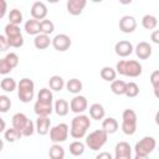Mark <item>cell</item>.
<instances>
[{
	"label": "cell",
	"mask_w": 159,
	"mask_h": 159,
	"mask_svg": "<svg viewBox=\"0 0 159 159\" xmlns=\"http://www.w3.org/2000/svg\"><path fill=\"white\" fill-rule=\"evenodd\" d=\"M114 159H132V154H128V155H114Z\"/></svg>",
	"instance_id": "obj_48"
},
{
	"label": "cell",
	"mask_w": 159,
	"mask_h": 159,
	"mask_svg": "<svg viewBox=\"0 0 159 159\" xmlns=\"http://www.w3.org/2000/svg\"><path fill=\"white\" fill-rule=\"evenodd\" d=\"M122 130L127 135H133L137 130V114L133 109H124L122 113Z\"/></svg>",
	"instance_id": "obj_5"
},
{
	"label": "cell",
	"mask_w": 159,
	"mask_h": 159,
	"mask_svg": "<svg viewBox=\"0 0 159 159\" xmlns=\"http://www.w3.org/2000/svg\"><path fill=\"white\" fill-rule=\"evenodd\" d=\"M150 82L153 84V89H154L155 97H159V92H158V89H159V71L158 70H155L150 75Z\"/></svg>",
	"instance_id": "obj_37"
},
{
	"label": "cell",
	"mask_w": 159,
	"mask_h": 159,
	"mask_svg": "<svg viewBox=\"0 0 159 159\" xmlns=\"http://www.w3.org/2000/svg\"><path fill=\"white\" fill-rule=\"evenodd\" d=\"M25 31L27 35H39L40 34V21L30 19L25 22Z\"/></svg>",
	"instance_id": "obj_22"
},
{
	"label": "cell",
	"mask_w": 159,
	"mask_h": 159,
	"mask_svg": "<svg viewBox=\"0 0 159 159\" xmlns=\"http://www.w3.org/2000/svg\"><path fill=\"white\" fill-rule=\"evenodd\" d=\"M27 120H29V118L26 117V114H24V113H16V114L12 116V119H11L12 128H15V129H17V130L21 132L24 129V127L26 125Z\"/></svg>",
	"instance_id": "obj_21"
},
{
	"label": "cell",
	"mask_w": 159,
	"mask_h": 159,
	"mask_svg": "<svg viewBox=\"0 0 159 159\" xmlns=\"http://www.w3.org/2000/svg\"><path fill=\"white\" fill-rule=\"evenodd\" d=\"M104 114H106V111L103 108V106L101 103H93L91 104L89 107V116L92 119H96V120H101L104 118Z\"/></svg>",
	"instance_id": "obj_18"
},
{
	"label": "cell",
	"mask_w": 159,
	"mask_h": 159,
	"mask_svg": "<svg viewBox=\"0 0 159 159\" xmlns=\"http://www.w3.org/2000/svg\"><path fill=\"white\" fill-rule=\"evenodd\" d=\"M53 30H55V25H53V22L51 20L45 19V20L40 21V34L50 36V34H52Z\"/></svg>",
	"instance_id": "obj_32"
},
{
	"label": "cell",
	"mask_w": 159,
	"mask_h": 159,
	"mask_svg": "<svg viewBox=\"0 0 159 159\" xmlns=\"http://www.w3.org/2000/svg\"><path fill=\"white\" fill-rule=\"evenodd\" d=\"M152 41L154 43H159V31L158 30L153 31V34H152Z\"/></svg>",
	"instance_id": "obj_46"
},
{
	"label": "cell",
	"mask_w": 159,
	"mask_h": 159,
	"mask_svg": "<svg viewBox=\"0 0 159 159\" xmlns=\"http://www.w3.org/2000/svg\"><path fill=\"white\" fill-rule=\"evenodd\" d=\"M66 88H67L68 92L77 94V93H80L82 91V82L78 78H71V80L67 81Z\"/></svg>",
	"instance_id": "obj_24"
},
{
	"label": "cell",
	"mask_w": 159,
	"mask_h": 159,
	"mask_svg": "<svg viewBox=\"0 0 159 159\" xmlns=\"http://www.w3.org/2000/svg\"><path fill=\"white\" fill-rule=\"evenodd\" d=\"M51 43H52V46L55 47V50L63 52V51H66V50L70 48L72 41H71L70 36H67L66 34H58V35H56V36L51 40Z\"/></svg>",
	"instance_id": "obj_8"
},
{
	"label": "cell",
	"mask_w": 159,
	"mask_h": 159,
	"mask_svg": "<svg viewBox=\"0 0 159 159\" xmlns=\"http://www.w3.org/2000/svg\"><path fill=\"white\" fill-rule=\"evenodd\" d=\"M51 43V39L48 35H43V34H39L35 36L34 39V45L36 48L39 50H46Z\"/></svg>",
	"instance_id": "obj_19"
},
{
	"label": "cell",
	"mask_w": 159,
	"mask_h": 159,
	"mask_svg": "<svg viewBox=\"0 0 159 159\" xmlns=\"http://www.w3.org/2000/svg\"><path fill=\"white\" fill-rule=\"evenodd\" d=\"M124 94L127 97H130V98L137 97L139 94V87H138V84L135 82H128L125 84V92H124Z\"/></svg>",
	"instance_id": "obj_34"
},
{
	"label": "cell",
	"mask_w": 159,
	"mask_h": 159,
	"mask_svg": "<svg viewBox=\"0 0 159 159\" xmlns=\"http://www.w3.org/2000/svg\"><path fill=\"white\" fill-rule=\"evenodd\" d=\"M34 132H35V123H34L31 119H29L27 123H26V125H25L24 129L21 130V134H22L24 137H31V135L34 134Z\"/></svg>",
	"instance_id": "obj_41"
},
{
	"label": "cell",
	"mask_w": 159,
	"mask_h": 159,
	"mask_svg": "<svg viewBox=\"0 0 159 159\" xmlns=\"http://www.w3.org/2000/svg\"><path fill=\"white\" fill-rule=\"evenodd\" d=\"M35 89V84L32 82V80L25 77L22 80H20V82L17 83V97L21 102L24 103H29L32 101L34 98V92Z\"/></svg>",
	"instance_id": "obj_3"
},
{
	"label": "cell",
	"mask_w": 159,
	"mask_h": 159,
	"mask_svg": "<svg viewBox=\"0 0 159 159\" xmlns=\"http://www.w3.org/2000/svg\"><path fill=\"white\" fill-rule=\"evenodd\" d=\"M116 72L127 77H138L142 73V65L134 60H120L119 62H117Z\"/></svg>",
	"instance_id": "obj_2"
},
{
	"label": "cell",
	"mask_w": 159,
	"mask_h": 159,
	"mask_svg": "<svg viewBox=\"0 0 159 159\" xmlns=\"http://www.w3.org/2000/svg\"><path fill=\"white\" fill-rule=\"evenodd\" d=\"M134 159H149L148 155H140V154H135Z\"/></svg>",
	"instance_id": "obj_49"
},
{
	"label": "cell",
	"mask_w": 159,
	"mask_h": 159,
	"mask_svg": "<svg viewBox=\"0 0 159 159\" xmlns=\"http://www.w3.org/2000/svg\"><path fill=\"white\" fill-rule=\"evenodd\" d=\"M53 109H55V112L57 113V116H60V117H65V116L68 114L70 104H68V102H67L66 99L60 98V99H57V101L55 102V107H53Z\"/></svg>",
	"instance_id": "obj_20"
},
{
	"label": "cell",
	"mask_w": 159,
	"mask_h": 159,
	"mask_svg": "<svg viewBox=\"0 0 159 159\" xmlns=\"http://www.w3.org/2000/svg\"><path fill=\"white\" fill-rule=\"evenodd\" d=\"M68 138V125L66 123H60L50 129V139L53 144H60Z\"/></svg>",
	"instance_id": "obj_6"
},
{
	"label": "cell",
	"mask_w": 159,
	"mask_h": 159,
	"mask_svg": "<svg viewBox=\"0 0 159 159\" xmlns=\"http://www.w3.org/2000/svg\"><path fill=\"white\" fill-rule=\"evenodd\" d=\"M91 125V119L86 114H77L71 122L70 134L75 139H81L86 135L87 129Z\"/></svg>",
	"instance_id": "obj_1"
},
{
	"label": "cell",
	"mask_w": 159,
	"mask_h": 159,
	"mask_svg": "<svg viewBox=\"0 0 159 159\" xmlns=\"http://www.w3.org/2000/svg\"><path fill=\"white\" fill-rule=\"evenodd\" d=\"M142 25H143V27L144 29H147V30H154L155 27H157V25H158V20H157V17L154 16V15H144L143 16V19H142Z\"/></svg>",
	"instance_id": "obj_25"
},
{
	"label": "cell",
	"mask_w": 159,
	"mask_h": 159,
	"mask_svg": "<svg viewBox=\"0 0 159 159\" xmlns=\"http://www.w3.org/2000/svg\"><path fill=\"white\" fill-rule=\"evenodd\" d=\"M87 1L86 0H68L67 4H66V7H67V11L71 14V15H80L84 6H86Z\"/></svg>",
	"instance_id": "obj_14"
},
{
	"label": "cell",
	"mask_w": 159,
	"mask_h": 159,
	"mask_svg": "<svg viewBox=\"0 0 159 159\" xmlns=\"http://www.w3.org/2000/svg\"><path fill=\"white\" fill-rule=\"evenodd\" d=\"M12 71V68L7 65L5 58H0V75H7Z\"/></svg>",
	"instance_id": "obj_42"
},
{
	"label": "cell",
	"mask_w": 159,
	"mask_h": 159,
	"mask_svg": "<svg viewBox=\"0 0 159 159\" xmlns=\"http://www.w3.org/2000/svg\"><path fill=\"white\" fill-rule=\"evenodd\" d=\"M4 58H5V61L7 62V65H9L12 70L19 65V56H17L15 52H10V53H7Z\"/></svg>",
	"instance_id": "obj_39"
},
{
	"label": "cell",
	"mask_w": 159,
	"mask_h": 159,
	"mask_svg": "<svg viewBox=\"0 0 159 159\" xmlns=\"http://www.w3.org/2000/svg\"><path fill=\"white\" fill-rule=\"evenodd\" d=\"M135 55L140 58V60H147L152 56V46L145 42V41H142L139 42L137 46H135Z\"/></svg>",
	"instance_id": "obj_16"
},
{
	"label": "cell",
	"mask_w": 159,
	"mask_h": 159,
	"mask_svg": "<svg viewBox=\"0 0 159 159\" xmlns=\"http://www.w3.org/2000/svg\"><path fill=\"white\" fill-rule=\"evenodd\" d=\"M34 111L39 117H48L52 113L53 107H52V103H45L37 99L34 104Z\"/></svg>",
	"instance_id": "obj_13"
},
{
	"label": "cell",
	"mask_w": 159,
	"mask_h": 159,
	"mask_svg": "<svg viewBox=\"0 0 159 159\" xmlns=\"http://www.w3.org/2000/svg\"><path fill=\"white\" fill-rule=\"evenodd\" d=\"M7 39V42H9V46L10 47H15V48H19L24 45V37H22V34H17V35H14V36H10V37H6Z\"/></svg>",
	"instance_id": "obj_36"
},
{
	"label": "cell",
	"mask_w": 159,
	"mask_h": 159,
	"mask_svg": "<svg viewBox=\"0 0 159 159\" xmlns=\"http://www.w3.org/2000/svg\"><path fill=\"white\" fill-rule=\"evenodd\" d=\"M0 87H1V89L5 91V92H12V91L16 89L17 83H16V81H15L14 78H11V77H5L4 80H1Z\"/></svg>",
	"instance_id": "obj_27"
},
{
	"label": "cell",
	"mask_w": 159,
	"mask_h": 159,
	"mask_svg": "<svg viewBox=\"0 0 159 159\" xmlns=\"http://www.w3.org/2000/svg\"><path fill=\"white\" fill-rule=\"evenodd\" d=\"M116 76H117V72L114 68L109 67V66H106L101 70V77L102 80L104 81H108V82H113L116 80Z\"/></svg>",
	"instance_id": "obj_28"
},
{
	"label": "cell",
	"mask_w": 159,
	"mask_h": 159,
	"mask_svg": "<svg viewBox=\"0 0 159 159\" xmlns=\"http://www.w3.org/2000/svg\"><path fill=\"white\" fill-rule=\"evenodd\" d=\"M2 148H4V142H2V139H0V152L2 150Z\"/></svg>",
	"instance_id": "obj_50"
},
{
	"label": "cell",
	"mask_w": 159,
	"mask_h": 159,
	"mask_svg": "<svg viewBox=\"0 0 159 159\" xmlns=\"http://www.w3.org/2000/svg\"><path fill=\"white\" fill-rule=\"evenodd\" d=\"M96 159H113V158H112L111 153H108V152H102V153H99V154L96 157Z\"/></svg>",
	"instance_id": "obj_45"
},
{
	"label": "cell",
	"mask_w": 159,
	"mask_h": 159,
	"mask_svg": "<svg viewBox=\"0 0 159 159\" xmlns=\"http://www.w3.org/2000/svg\"><path fill=\"white\" fill-rule=\"evenodd\" d=\"M11 107V99L5 96V94H1L0 96V112L1 113H6Z\"/></svg>",
	"instance_id": "obj_38"
},
{
	"label": "cell",
	"mask_w": 159,
	"mask_h": 159,
	"mask_svg": "<svg viewBox=\"0 0 159 159\" xmlns=\"http://www.w3.org/2000/svg\"><path fill=\"white\" fill-rule=\"evenodd\" d=\"M118 127H119V124H118L117 119L113 118V117H108V118H106V119L102 122V129H103L107 134H113V133H116V132L118 130Z\"/></svg>",
	"instance_id": "obj_17"
},
{
	"label": "cell",
	"mask_w": 159,
	"mask_h": 159,
	"mask_svg": "<svg viewBox=\"0 0 159 159\" xmlns=\"http://www.w3.org/2000/svg\"><path fill=\"white\" fill-rule=\"evenodd\" d=\"M46 15H47L46 5L42 1H35L32 4V6H31V16H32V19H35L37 21H40V20L42 21V20H45Z\"/></svg>",
	"instance_id": "obj_10"
},
{
	"label": "cell",
	"mask_w": 159,
	"mask_h": 159,
	"mask_svg": "<svg viewBox=\"0 0 159 159\" xmlns=\"http://www.w3.org/2000/svg\"><path fill=\"white\" fill-rule=\"evenodd\" d=\"M17 34H21V30L17 25L7 24L5 26V36L6 37H10V36H14V35H17Z\"/></svg>",
	"instance_id": "obj_40"
},
{
	"label": "cell",
	"mask_w": 159,
	"mask_h": 159,
	"mask_svg": "<svg viewBox=\"0 0 159 159\" xmlns=\"http://www.w3.org/2000/svg\"><path fill=\"white\" fill-rule=\"evenodd\" d=\"M70 153L73 155V157H80L84 153V144L80 140H76V142H72L70 144Z\"/></svg>",
	"instance_id": "obj_31"
},
{
	"label": "cell",
	"mask_w": 159,
	"mask_h": 159,
	"mask_svg": "<svg viewBox=\"0 0 159 159\" xmlns=\"http://www.w3.org/2000/svg\"><path fill=\"white\" fill-rule=\"evenodd\" d=\"M5 128H6V123H5V120L0 117V133H1V132H4V130H5Z\"/></svg>",
	"instance_id": "obj_47"
},
{
	"label": "cell",
	"mask_w": 159,
	"mask_h": 159,
	"mask_svg": "<svg viewBox=\"0 0 159 159\" xmlns=\"http://www.w3.org/2000/svg\"><path fill=\"white\" fill-rule=\"evenodd\" d=\"M108 134L103 129H97L86 137V145L91 150H99L107 142Z\"/></svg>",
	"instance_id": "obj_4"
},
{
	"label": "cell",
	"mask_w": 159,
	"mask_h": 159,
	"mask_svg": "<svg viewBox=\"0 0 159 159\" xmlns=\"http://www.w3.org/2000/svg\"><path fill=\"white\" fill-rule=\"evenodd\" d=\"M7 10V2L5 0H0V19H2Z\"/></svg>",
	"instance_id": "obj_44"
},
{
	"label": "cell",
	"mask_w": 159,
	"mask_h": 159,
	"mask_svg": "<svg viewBox=\"0 0 159 159\" xmlns=\"http://www.w3.org/2000/svg\"><path fill=\"white\" fill-rule=\"evenodd\" d=\"M9 24H12V25H20L21 21H22V14L19 9H12L10 10L9 12Z\"/></svg>",
	"instance_id": "obj_33"
},
{
	"label": "cell",
	"mask_w": 159,
	"mask_h": 159,
	"mask_svg": "<svg viewBox=\"0 0 159 159\" xmlns=\"http://www.w3.org/2000/svg\"><path fill=\"white\" fill-rule=\"evenodd\" d=\"M50 159H65V149L60 144H53L48 150Z\"/></svg>",
	"instance_id": "obj_23"
},
{
	"label": "cell",
	"mask_w": 159,
	"mask_h": 159,
	"mask_svg": "<svg viewBox=\"0 0 159 159\" xmlns=\"http://www.w3.org/2000/svg\"><path fill=\"white\" fill-rule=\"evenodd\" d=\"M87 107H88V102L87 98L83 96H75L70 102V109L77 114H82L87 109Z\"/></svg>",
	"instance_id": "obj_9"
},
{
	"label": "cell",
	"mask_w": 159,
	"mask_h": 159,
	"mask_svg": "<svg viewBox=\"0 0 159 159\" xmlns=\"http://www.w3.org/2000/svg\"><path fill=\"white\" fill-rule=\"evenodd\" d=\"M125 82L124 81H122V80H114L113 82H112V84H111V89H112V92L114 93V94H118V96H122V94H124V92H125Z\"/></svg>",
	"instance_id": "obj_29"
},
{
	"label": "cell",
	"mask_w": 159,
	"mask_h": 159,
	"mask_svg": "<svg viewBox=\"0 0 159 159\" xmlns=\"http://www.w3.org/2000/svg\"><path fill=\"white\" fill-rule=\"evenodd\" d=\"M52 98H53L52 92L48 88H41L37 94V99L41 102H45V103H52Z\"/></svg>",
	"instance_id": "obj_35"
},
{
	"label": "cell",
	"mask_w": 159,
	"mask_h": 159,
	"mask_svg": "<svg viewBox=\"0 0 159 159\" xmlns=\"http://www.w3.org/2000/svg\"><path fill=\"white\" fill-rule=\"evenodd\" d=\"M135 27H137V20L130 15H125L119 20V30L124 34L133 32Z\"/></svg>",
	"instance_id": "obj_11"
},
{
	"label": "cell",
	"mask_w": 159,
	"mask_h": 159,
	"mask_svg": "<svg viewBox=\"0 0 159 159\" xmlns=\"http://www.w3.org/2000/svg\"><path fill=\"white\" fill-rule=\"evenodd\" d=\"M157 147V140L153 137H144L142 138L134 147L135 154L140 155H149Z\"/></svg>",
	"instance_id": "obj_7"
},
{
	"label": "cell",
	"mask_w": 159,
	"mask_h": 159,
	"mask_svg": "<svg viewBox=\"0 0 159 159\" xmlns=\"http://www.w3.org/2000/svg\"><path fill=\"white\" fill-rule=\"evenodd\" d=\"M50 127H51V120L48 117H39L36 119L35 130L40 135H46L50 132Z\"/></svg>",
	"instance_id": "obj_15"
},
{
	"label": "cell",
	"mask_w": 159,
	"mask_h": 159,
	"mask_svg": "<svg viewBox=\"0 0 159 159\" xmlns=\"http://www.w3.org/2000/svg\"><path fill=\"white\" fill-rule=\"evenodd\" d=\"M48 86H50V88H51L52 91H61V89L63 88V86H65L63 78H62L61 76L55 75V76L50 77V80H48Z\"/></svg>",
	"instance_id": "obj_26"
},
{
	"label": "cell",
	"mask_w": 159,
	"mask_h": 159,
	"mask_svg": "<svg viewBox=\"0 0 159 159\" xmlns=\"http://www.w3.org/2000/svg\"><path fill=\"white\" fill-rule=\"evenodd\" d=\"M134 47L132 45V42L127 41V40H122V41H118L114 46V51L119 56V57H127L129 55H132Z\"/></svg>",
	"instance_id": "obj_12"
},
{
	"label": "cell",
	"mask_w": 159,
	"mask_h": 159,
	"mask_svg": "<svg viewBox=\"0 0 159 159\" xmlns=\"http://www.w3.org/2000/svg\"><path fill=\"white\" fill-rule=\"evenodd\" d=\"M9 47H10V46H9V42H7L6 36H5V35H0V51L4 52V51H6Z\"/></svg>",
	"instance_id": "obj_43"
},
{
	"label": "cell",
	"mask_w": 159,
	"mask_h": 159,
	"mask_svg": "<svg viewBox=\"0 0 159 159\" xmlns=\"http://www.w3.org/2000/svg\"><path fill=\"white\" fill-rule=\"evenodd\" d=\"M4 137H5V139H6L9 143H14V142L19 140V139L22 137V134H21L20 130H17V129H15V128H10V129H6V130H5Z\"/></svg>",
	"instance_id": "obj_30"
}]
</instances>
